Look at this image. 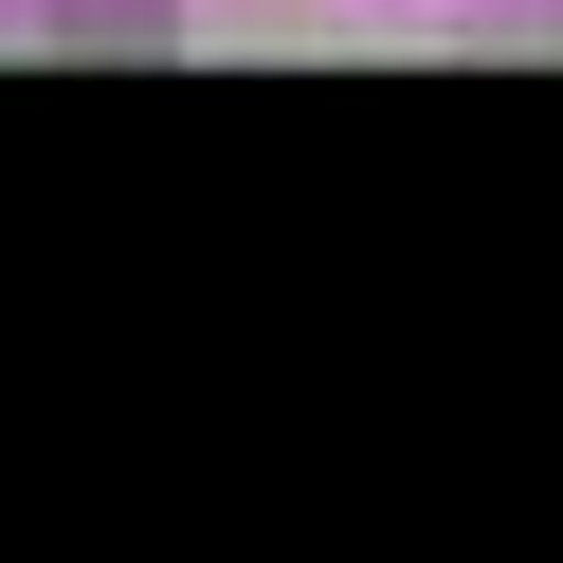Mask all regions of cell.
<instances>
[]
</instances>
